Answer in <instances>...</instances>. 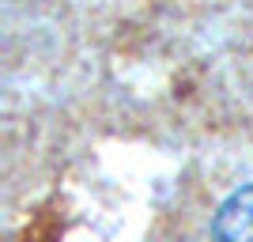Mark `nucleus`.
<instances>
[{
  "mask_svg": "<svg viewBox=\"0 0 253 242\" xmlns=\"http://www.w3.org/2000/svg\"><path fill=\"white\" fill-rule=\"evenodd\" d=\"M211 242H253V186H242L223 200V208L215 212Z\"/></svg>",
  "mask_w": 253,
  "mask_h": 242,
  "instance_id": "1",
  "label": "nucleus"
}]
</instances>
